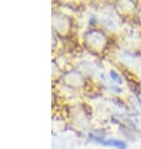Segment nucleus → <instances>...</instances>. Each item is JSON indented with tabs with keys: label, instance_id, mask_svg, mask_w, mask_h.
Returning <instances> with one entry per match:
<instances>
[{
	"label": "nucleus",
	"instance_id": "1",
	"mask_svg": "<svg viewBox=\"0 0 141 149\" xmlns=\"http://www.w3.org/2000/svg\"><path fill=\"white\" fill-rule=\"evenodd\" d=\"M85 41L86 44L90 45L94 50H104L106 45V36L99 30H89L85 34Z\"/></svg>",
	"mask_w": 141,
	"mask_h": 149
},
{
	"label": "nucleus",
	"instance_id": "2",
	"mask_svg": "<svg viewBox=\"0 0 141 149\" xmlns=\"http://www.w3.org/2000/svg\"><path fill=\"white\" fill-rule=\"evenodd\" d=\"M91 139H93L94 142L104 144V146H106V147H113L116 149H126L125 142L119 140V139H107V138H104V136H97V135H91Z\"/></svg>",
	"mask_w": 141,
	"mask_h": 149
},
{
	"label": "nucleus",
	"instance_id": "3",
	"mask_svg": "<svg viewBox=\"0 0 141 149\" xmlns=\"http://www.w3.org/2000/svg\"><path fill=\"white\" fill-rule=\"evenodd\" d=\"M110 77H111V79H114V81L118 83V84H121V83H122L121 78H120V75L115 72V70H111V72H110Z\"/></svg>",
	"mask_w": 141,
	"mask_h": 149
},
{
	"label": "nucleus",
	"instance_id": "4",
	"mask_svg": "<svg viewBox=\"0 0 141 149\" xmlns=\"http://www.w3.org/2000/svg\"><path fill=\"white\" fill-rule=\"evenodd\" d=\"M139 20H140V23H141V10H140V13H139Z\"/></svg>",
	"mask_w": 141,
	"mask_h": 149
}]
</instances>
